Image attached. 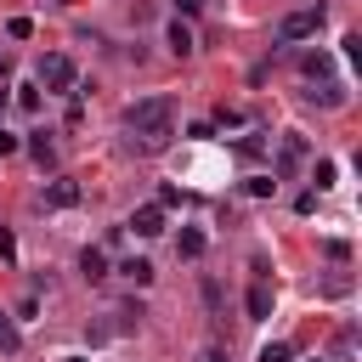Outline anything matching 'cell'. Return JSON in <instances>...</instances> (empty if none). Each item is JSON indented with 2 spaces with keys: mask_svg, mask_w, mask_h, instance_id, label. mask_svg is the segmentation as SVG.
Masks as SVG:
<instances>
[{
  "mask_svg": "<svg viewBox=\"0 0 362 362\" xmlns=\"http://www.w3.org/2000/svg\"><path fill=\"white\" fill-rule=\"evenodd\" d=\"M300 158H305V136H300V130H288V136H283V153H277V175H294V170H300Z\"/></svg>",
  "mask_w": 362,
  "mask_h": 362,
  "instance_id": "obj_5",
  "label": "cell"
},
{
  "mask_svg": "<svg viewBox=\"0 0 362 362\" xmlns=\"http://www.w3.org/2000/svg\"><path fill=\"white\" fill-rule=\"evenodd\" d=\"M204 362H226V351H221V345H215V351H209V356H204Z\"/></svg>",
  "mask_w": 362,
  "mask_h": 362,
  "instance_id": "obj_22",
  "label": "cell"
},
{
  "mask_svg": "<svg viewBox=\"0 0 362 362\" xmlns=\"http://www.w3.org/2000/svg\"><path fill=\"white\" fill-rule=\"evenodd\" d=\"M170 51H175V57H187V51H192V28H187L181 17L170 23Z\"/></svg>",
  "mask_w": 362,
  "mask_h": 362,
  "instance_id": "obj_12",
  "label": "cell"
},
{
  "mask_svg": "<svg viewBox=\"0 0 362 362\" xmlns=\"http://www.w3.org/2000/svg\"><path fill=\"white\" fill-rule=\"evenodd\" d=\"M57 6H62V0H57Z\"/></svg>",
  "mask_w": 362,
  "mask_h": 362,
  "instance_id": "obj_24",
  "label": "cell"
},
{
  "mask_svg": "<svg viewBox=\"0 0 362 362\" xmlns=\"http://www.w3.org/2000/svg\"><path fill=\"white\" fill-rule=\"evenodd\" d=\"M17 107H28V113H40V85H17Z\"/></svg>",
  "mask_w": 362,
  "mask_h": 362,
  "instance_id": "obj_14",
  "label": "cell"
},
{
  "mask_svg": "<svg viewBox=\"0 0 362 362\" xmlns=\"http://www.w3.org/2000/svg\"><path fill=\"white\" fill-rule=\"evenodd\" d=\"M272 305H277L272 277H255V283H249V317H255V322H266V317H272Z\"/></svg>",
  "mask_w": 362,
  "mask_h": 362,
  "instance_id": "obj_4",
  "label": "cell"
},
{
  "mask_svg": "<svg viewBox=\"0 0 362 362\" xmlns=\"http://www.w3.org/2000/svg\"><path fill=\"white\" fill-rule=\"evenodd\" d=\"M204 243H209V238H204V232H198V226H187V232H181V238H175V249H181V255H187V260H198V255H204Z\"/></svg>",
  "mask_w": 362,
  "mask_h": 362,
  "instance_id": "obj_11",
  "label": "cell"
},
{
  "mask_svg": "<svg viewBox=\"0 0 362 362\" xmlns=\"http://www.w3.org/2000/svg\"><path fill=\"white\" fill-rule=\"evenodd\" d=\"M311 102H322V107H339V102H345V85H339V79H322V85L311 90Z\"/></svg>",
  "mask_w": 362,
  "mask_h": 362,
  "instance_id": "obj_10",
  "label": "cell"
},
{
  "mask_svg": "<svg viewBox=\"0 0 362 362\" xmlns=\"http://www.w3.org/2000/svg\"><path fill=\"white\" fill-rule=\"evenodd\" d=\"M119 277H124V283H136V288H147V283H153V260H124V266H119Z\"/></svg>",
  "mask_w": 362,
  "mask_h": 362,
  "instance_id": "obj_9",
  "label": "cell"
},
{
  "mask_svg": "<svg viewBox=\"0 0 362 362\" xmlns=\"http://www.w3.org/2000/svg\"><path fill=\"white\" fill-rule=\"evenodd\" d=\"M6 153H17V136H11V130H0V158H6Z\"/></svg>",
  "mask_w": 362,
  "mask_h": 362,
  "instance_id": "obj_21",
  "label": "cell"
},
{
  "mask_svg": "<svg viewBox=\"0 0 362 362\" xmlns=\"http://www.w3.org/2000/svg\"><path fill=\"white\" fill-rule=\"evenodd\" d=\"M238 153H243V158H260V153H266V136H243Z\"/></svg>",
  "mask_w": 362,
  "mask_h": 362,
  "instance_id": "obj_15",
  "label": "cell"
},
{
  "mask_svg": "<svg viewBox=\"0 0 362 362\" xmlns=\"http://www.w3.org/2000/svg\"><path fill=\"white\" fill-rule=\"evenodd\" d=\"M130 232H136V238H158V232H164V209H158V204H141V209L130 215Z\"/></svg>",
  "mask_w": 362,
  "mask_h": 362,
  "instance_id": "obj_6",
  "label": "cell"
},
{
  "mask_svg": "<svg viewBox=\"0 0 362 362\" xmlns=\"http://www.w3.org/2000/svg\"><path fill=\"white\" fill-rule=\"evenodd\" d=\"M40 85H51V90H74V62H68L62 51H51V57L40 62Z\"/></svg>",
  "mask_w": 362,
  "mask_h": 362,
  "instance_id": "obj_2",
  "label": "cell"
},
{
  "mask_svg": "<svg viewBox=\"0 0 362 362\" xmlns=\"http://www.w3.org/2000/svg\"><path fill=\"white\" fill-rule=\"evenodd\" d=\"M62 362H85V356H62Z\"/></svg>",
  "mask_w": 362,
  "mask_h": 362,
  "instance_id": "obj_23",
  "label": "cell"
},
{
  "mask_svg": "<svg viewBox=\"0 0 362 362\" xmlns=\"http://www.w3.org/2000/svg\"><path fill=\"white\" fill-rule=\"evenodd\" d=\"M294 356V345H283V339H272V345H260V362H288Z\"/></svg>",
  "mask_w": 362,
  "mask_h": 362,
  "instance_id": "obj_13",
  "label": "cell"
},
{
  "mask_svg": "<svg viewBox=\"0 0 362 362\" xmlns=\"http://www.w3.org/2000/svg\"><path fill=\"white\" fill-rule=\"evenodd\" d=\"M79 272H85L90 283H102V277H107V255H102V249H85V255H79Z\"/></svg>",
  "mask_w": 362,
  "mask_h": 362,
  "instance_id": "obj_8",
  "label": "cell"
},
{
  "mask_svg": "<svg viewBox=\"0 0 362 362\" xmlns=\"http://www.w3.org/2000/svg\"><path fill=\"white\" fill-rule=\"evenodd\" d=\"M28 153H34L40 164H51V141H45V136H34V141H28Z\"/></svg>",
  "mask_w": 362,
  "mask_h": 362,
  "instance_id": "obj_17",
  "label": "cell"
},
{
  "mask_svg": "<svg viewBox=\"0 0 362 362\" xmlns=\"http://www.w3.org/2000/svg\"><path fill=\"white\" fill-rule=\"evenodd\" d=\"M272 187H277V181H272V175H249V192H255V198H266V192H272Z\"/></svg>",
  "mask_w": 362,
  "mask_h": 362,
  "instance_id": "obj_18",
  "label": "cell"
},
{
  "mask_svg": "<svg viewBox=\"0 0 362 362\" xmlns=\"http://www.w3.org/2000/svg\"><path fill=\"white\" fill-rule=\"evenodd\" d=\"M124 124H130V136H141L147 147H164V141L175 136V102H170V96H141V102L124 107Z\"/></svg>",
  "mask_w": 362,
  "mask_h": 362,
  "instance_id": "obj_1",
  "label": "cell"
},
{
  "mask_svg": "<svg viewBox=\"0 0 362 362\" xmlns=\"http://www.w3.org/2000/svg\"><path fill=\"white\" fill-rule=\"evenodd\" d=\"M45 204H51V209H74V204H79V181H68V175H57V181L45 187Z\"/></svg>",
  "mask_w": 362,
  "mask_h": 362,
  "instance_id": "obj_7",
  "label": "cell"
},
{
  "mask_svg": "<svg viewBox=\"0 0 362 362\" xmlns=\"http://www.w3.org/2000/svg\"><path fill=\"white\" fill-rule=\"evenodd\" d=\"M0 351H17V328H11L6 317H0Z\"/></svg>",
  "mask_w": 362,
  "mask_h": 362,
  "instance_id": "obj_19",
  "label": "cell"
},
{
  "mask_svg": "<svg viewBox=\"0 0 362 362\" xmlns=\"http://www.w3.org/2000/svg\"><path fill=\"white\" fill-rule=\"evenodd\" d=\"M317 28H322V6H305V11L283 17V40H305V34H317Z\"/></svg>",
  "mask_w": 362,
  "mask_h": 362,
  "instance_id": "obj_3",
  "label": "cell"
},
{
  "mask_svg": "<svg viewBox=\"0 0 362 362\" xmlns=\"http://www.w3.org/2000/svg\"><path fill=\"white\" fill-rule=\"evenodd\" d=\"M6 34H11V40H28V34H34V23H28V17H11V23H6Z\"/></svg>",
  "mask_w": 362,
  "mask_h": 362,
  "instance_id": "obj_16",
  "label": "cell"
},
{
  "mask_svg": "<svg viewBox=\"0 0 362 362\" xmlns=\"http://www.w3.org/2000/svg\"><path fill=\"white\" fill-rule=\"evenodd\" d=\"M0 255H6V260L17 255V243H11V232H6V226H0Z\"/></svg>",
  "mask_w": 362,
  "mask_h": 362,
  "instance_id": "obj_20",
  "label": "cell"
}]
</instances>
